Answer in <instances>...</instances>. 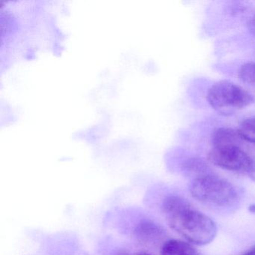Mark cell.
I'll use <instances>...</instances> for the list:
<instances>
[{"label": "cell", "instance_id": "obj_1", "mask_svg": "<svg viewBox=\"0 0 255 255\" xmlns=\"http://www.w3.org/2000/svg\"><path fill=\"white\" fill-rule=\"evenodd\" d=\"M162 210L169 226L189 243L206 246L217 235L214 221L201 212L194 210L186 200L171 195L164 200Z\"/></svg>", "mask_w": 255, "mask_h": 255}, {"label": "cell", "instance_id": "obj_2", "mask_svg": "<svg viewBox=\"0 0 255 255\" xmlns=\"http://www.w3.org/2000/svg\"><path fill=\"white\" fill-rule=\"evenodd\" d=\"M189 191L195 199L207 205L229 207L238 201L236 188L228 180L211 174L194 179Z\"/></svg>", "mask_w": 255, "mask_h": 255}, {"label": "cell", "instance_id": "obj_3", "mask_svg": "<svg viewBox=\"0 0 255 255\" xmlns=\"http://www.w3.org/2000/svg\"><path fill=\"white\" fill-rule=\"evenodd\" d=\"M207 98L212 108L222 115L233 114L254 103L253 97L249 92L228 80L213 84L207 92Z\"/></svg>", "mask_w": 255, "mask_h": 255}, {"label": "cell", "instance_id": "obj_4", "mask_svg": "<svg viewBox=\"0 0 255 255\" xmlns=\"http://www.w3.org/2000/svg\"><path fill=\"white\" fill-rule=\"evenodd\" d=\"M242 143L213 146L208 154L211 163L228 171L249 173L253 155L242 147Z\"/></svg>", "mask_w": 255, "mask_h": 255}, {"label": "cell", "instance_id": "obj_5", "mask_svg": "<svg viewBox=\"0 0 255 255\" xmlns=\"http://www.w3.org/2000/svg\"><path fill=\"white\" fill-rule=\"evenodd\" d=\"M134 234L138 241L144 243H155L163 237L165 231L151 221H142L137 225Z\"/></svg>", "mask_w": 255, "mask_h": 255}, {"label": "cell", "instance_id": "obj_6", "mask_svg": "<svg viewBox=\"0 0 255 255\" xmlns=\"http://www.w3.org/2000/svg\"><path fill=\"white\" fill-rule=\"evenodd\" d=\"M161 255H201L189 243L170 240L162 245Z\"/></svg>", "mask_w": 255, "mask_h": 255}, {"label": "cell", "instance_id": "obj_7", "mask_svg": "<svg viewBox=\"0 0 255 255\" xmlns=\"http://www.w3.org/2000/svg\"><path fill=\"white\" fill-rule=\"evenodd\" d=\"M243 140L238 130L228 128H219L214 131L212 135L213 146L237 144V143H242Z\"/></svg>", "mask_w": 255, "mask_h": 255}, {"label": "cell", "instance_id": "obj_8", "mask_svg": "<svg viewBox=\"0 0 255 255\" xmlns=\"http://www.w3.org/2000/svg\"><path fill=\"white\" fill-rule=\"evenodd\" d=\"M238 132L244 141L255 144V118H249L242 122Z\"/></svg>", "mask_w": 255, "mask_h": 255}, {"label": "cell", "instance_id": "obj_9", "mask_svg": "<svg viewBox=\"0 0 255 255\" xmlns=\"http://www.w3.org/2000/svg\"><path fill=\"white\" fill-rule=\"evenodd\" d=\"M184 167L186 171L189 172V174L196 175L195 178L209 174V173H207L208 167L202 160H200V159H189V160L186 161Z\"/></svg>", "mask_w": 255, "mask_h": 255}, {"label": "cell", "instance_id": "obj_10", "mask_svg": "<svg viewBox=\"0 0 255 255\" xmlns=\"http://www.w3.org/2000/svg\"><path fill=\"white\" fill-rule=\"evenodd\" d=\"M238 76L244 83L255 85V62H248L242 65Z\"/></svg>", "mask_w": 255, "mask_h": 255}, {"label": "cell", "instance_id": "obj_11", "mask_svg": "<svg viewBox=\"0 0 255 255\" xmlns=\"http://www.w3.org/2000/svg\"><path fill=\"white\" fill-rule=\"evenodd\" d=\"M248 175L255 182V154L253 155V160H252V165L249 170Z\"/></svg>", "mask_w": 255, "mask_h": 255}, {"label": "cell", "instance_id": "obj_12", "mask_svg": "<svg viewBox=\"0 0 255 255\" xmlns=\"http://www.w3.org/2000/svg\"><path fill=\"white\" fill-rule=\"evenodd\" d=\"M242 255H255V246L251 248L249 250H248L247 252H245V253Z\"/></svg>", "mask_w": 255, "mask_h": 255}, {"label": "cell", "instance_id": "obj_13", "mask_svg": "<svg viewBox=\"0 0 255 255\" xmlns=\"http://www.w3.org/2000/svg\"><path fill=\"white\" fill-rule=\"evenodd\" d=\"M135 255H152L150 254L147 253V252H138V253L135 254Z\"/></svg>", "mask_w": 255, "mask_h": 255}, {"label": "cell", "instance_id": "obj_14", "mask_svg": "<svg viewBox=\"0 0 255 255\" xmlns=\"http://www.w3.org/2000/svg\"><path fill=\"white\" fill-rule=\"evenodd\" d=\"M249 210H250L252 213H255V205L251 206Z\"/></svg>", "mask_w": 255, "mask_h": 255}]
</instances>
